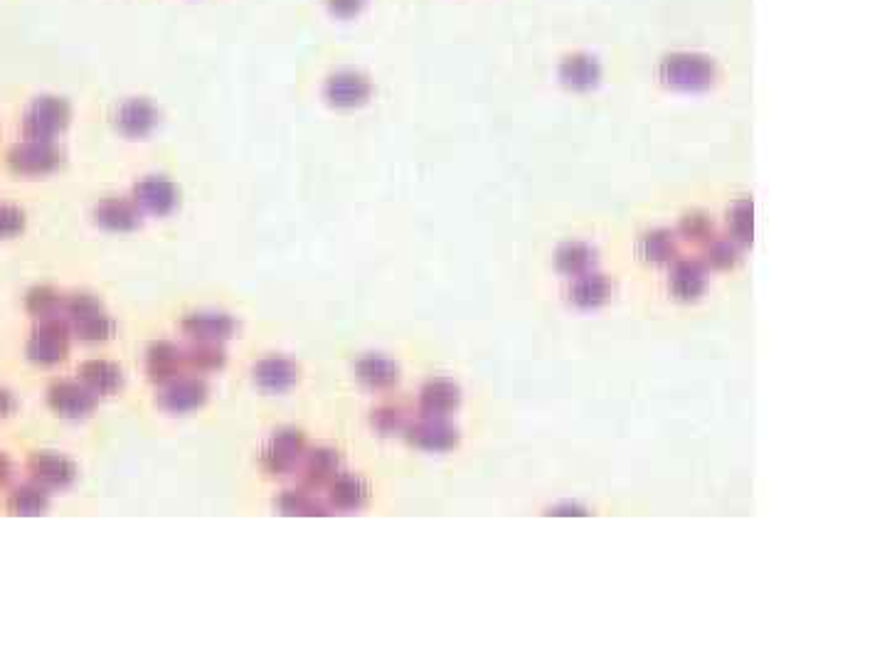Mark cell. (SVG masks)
I'll use <instances>...</instances> for the list:
<instances>
[{"instance_id": "cell-1", "label": "cell", "mask_w": 887, "mask_h": 665, "mask_svg": "<svg viewBox=\"0 0 887 665\" xmlns=\"http://www.w3.org/2000/svg\"><path fill=\"white\" fill-rule=\"evenodd\" d=\"M69 338H72V328L62 316L37 321L28 343H25V355L30 363L42 367L60 365L69 355Z\"/></svg>"}, {"instance_id": "cell-2", "label": "cell", "mask_w": 887, "mask_h": 665, "mask_svg": "<svg viewBox=\"0 0 887 665\" xmlns=\"http://www.w3.org/2000/svg\"><path fill=\"white\" fill-rule=\"evenodd\" d=\"M306 456V439L296 429H279L262 449V466L272 476H289Z\"/></svg>"}, {"instance_id": "cell-3", "label": "cell", "mask_w": 887, "mask_h": 665, "mask_svg": "<svg viewBox=\"0 0 887 665\" xmlns=\"http://www.w3.org/2000/svg\"><path fill=\"white\" fill-rule=\"evenodd\" d=\"M25 471H28L30 481L47 488V491H67L79 476L74 461H69L67 456L52 454V451H37V454L30 456Z\"/></svg>"}, {"instance_id": "cell-4", "label": "cell", "mask_w": 887, "mask_h": 665, "mask_svg": "<svg viewBox=\"0 0 887 665\" xmlns=\"http://www.w3.org/2000/svg\"><path fill=\"white\" fill-rule=\"evenodd\" d=\"M47 404L65 419H87L97 409L99 397L79 380H57L47 390Z\"/></svg>"}, {"instance_id": "cell-5", "label": "cell", "mask_w": 887, "mask_h": 665, "mask_svg": "<svg viewBox=\"0 0 887 665\" xmlns=\"http://www.w3.org/2000/svg\"><path fill=\"white\" fill-rule=\"evenodd\" d=\"M207 395H210V390H207L203 377L180 375L175 380L166 382V385H161L156 404L171 414H188L203 407L207 402Z\"/></svg>"}, {"instance_id": "cell-6", "label": "cell", "mask_w": 887, "mask_h": 665, "mask_svg": "<svg viewBox=\"0 0 887 665\" xmlns=\"http://www.w3.org/2000/svg\"><path fill=\"white\" fill-rule=\"evenodd\" d=\"M180 333L190 343H225L237 333V321L220 311H198L188 313L180 321Z\"/></svg>"}, {"instance_id": "cell-7", "label": "cell", "mask_w": 887, "mask_h": 665, "mask_svg": "<svg viewBox=\"0 0 887 665\" xmlns=\"http://www.w3.org/2000/svg\"><path fill=\"white\" fill-rule=\"evenodd\" d=\"M69 121V109L60 99H40L33 104L23 121V131L28 141H52Z\"/></svg>"}, {"instance_id": "cell-8", "label": "cell", "mask_w": 887, "mask_h": 665, "mask_svg": "<svg viewBox=\"0 0 887 665\" xmlns=\"http://www.w3.org/2000/svg\"><path fill=\"white\" fill-rule=\"evenodd\" d=\"M8 163L15 173L45 175L62 163V153L52 141H25L8 153Z\"/></svg>"}, {"instance_id": "cell-9", "label": "cell", "mask_w": 887, "mask_h": 665, "mask_svg": "<svg viewBox=\"0 0 887 665\" xmlns=\"http://www.w3.org/2000/svg\"><path fill=\"white\" fill-rule=\"evenodd\" d=\"M185 348L171 340H158L146 353V375L153 385H166L175 377L185 375Z\"/></svg>"}, {"instance_id": "cell-10", "label": "cell", "mask_w": 887, "mask_h": 665, "mask_svg": "<svg viewBox=\"0 0 887 665\" xmlns=\"http://www.w3.org/2000/svg\"><path fill=\"white\" fill-rule=\"evenodd\" d=\"M134 202L141 207V212H151V215H171L178 207L180 193L178 188L166 178H158V175H148V178L138 180L134 188Z\"/></svg>"}, {"instance_id": "cell-11", "label": "cell", "mask_w": 887, "mask_h": 665, "mask_svg": "<svg viewBox=\"0 0 887 665\" xmlns=\"http://www.w3.org/2000/svg\"><path fill=\"white\" fill-rule=\"evenodd\" d=\"M94 220L109 232H134L141 227V207L134 200L106 198L94 207Z\"/></svg>"}, {"instance_id": "cell-12", "label": "cell", "mask_w": 887, "mask_h": 665, "mask_svg": "<svg viewBox=\"0 0 887 665\" xmlns=\"http://www.w3.org/2000/svg\"><path fill=\"white\" fill-rule=\"evenodd\" d=\"M77 375L79 382L87 385L97 397L114 395V392L121 390V385H124V372H121V367L104 358H94L82 363L79 365Z\"/></svg>"}, {"instance_id": "cell-13", "label": "cell", "mask_w": 887, "mask_h": 665, "mask_svg": "<svg viewBox=\"0 0 887 665\" xmlns=\"http://www.w3.org/2000/svg\"><path fill=\"white\" fill-rule=\"evenodd\" d=\"M254 382L267 392H286L299 382V367L289 358L269 355L254 365Z\"/></svg>"}, {"instance_id": "cell-14", "label": "cell", "mask_w": 887, "mask_h": 665, "mask_svg": "<svg viewBox=\"0 0 887 665\" xmlns=\"http://www.w3.org/2000/svg\"><path fill=\"white\" fill-rule=\"evenodd\" d=\"M116 126L124 136L143 138L158 126V111L151 101L146 99H129L116 111Z\"/></svg>"}, {"instance_id": "cell-15", "label": "cell", "mask_w": 887, "mask_h": 665, "mask_svg": "<svg viewBox=\"0 0 887 665\" xmlns=\"http://www.w3.org/2000/svg\"><path fill=\"white\" fill-rule=\"evenodd\" d=\"M338 476V456L328 449H316L304 456L301 461V481L308 491L331 486L333 478Z\"/></svg>"}, {"instance_id": "cell-16", "label": "cell", "mask_w": 887, "mask_h": 665, "mask_svg": "<svg viewBox=\"0 0 887 665\" xmlns=\"http://www.w3.org/2000/svg\"><path fill=\"white\" fill-rule=\"evenodd\" d=\"M370 94L368 79L355 72H338L328 79L326 97L336 106H355L363 104Z\"/></svg>"}, {"instance_id": "cell-17", "label": "cell", "mask_w": 887, "mask_h": 665, "mask_svg": "<svg viewBox=\"0 0 887 665\" xmlns=\"http://www.w3.org/2000/svg\"><path fill=\"white\" fill-rule=\"evenodd\" d=\"M8 513L18 515V518H35V515L47 513L50 508V491L42 486H37L35 481L23 483V486L15 488L8 496Z\"/></svg>"}, {"instance_id": "cell-18", "label": "cell", "mask_w": 887, "mask_h": 665, "mask_svg": "<svg viewBox=\"0 0 887 665\" xmlns=\"http://www.w3.org/2000/svg\"><path fill=\"white\" fill-rule=\"evenodd\" d=\"M227 363V355L222 343H193L185 348V367L193 370L195 375H207V372L222 370Z\"/></svg>"}, {"instance_id": "cell-19", "label": "cell", "mask_w": 887, "mask_h": 665, "mask_svg": "<svg viewBox=\"0 0 887 665\" xmlns=\"http://www.w3.org/2000/svg\"><path fill=\"white\" fill-rule=\"evenodd\" d=\"M25 308H28V313L35 321L62 316V311H65V294H60L52 286H35L25 296Z\"/></svg>"}, {"instance_id": "cell-20", "label": "cell", "mask_w": 887, "mask_h": 665, "mask_svg": "<svg viewBox=\"0 0 887 665\" xmlns=\"http://www.w3.org/2000/svg\"><path fill=\"white\" fill-rule=\"evenodd\" d=\"M368 500V486L355 476H341L331 481V503L338 510H358Z\"/></svg>"}, {"instance_id": "cell-21", "label": "cell", "mask_w": 887, "mask_h": 665, "mask_svg": "<svg viewBox=\"0 0 887 665\" xmlns=\"http://www.w3.org/2000/svg\"><path fill=\"white\" fill-rule=\"evenodd\" d=\"M412 441L417 446H422V449H449L456 441V432L446 427V424L437 422V419H429V422L417 424L412 429Z\"/></svg>"}, {"instance_id": "cell-22", "label": "cell", "mask_w": 887, "mask_h": 665, "mask_svg": "<svg viewBox=\"0 0 887 665\" xmlns=\"http://www.w3.org/2000/svg\"><path fill=\"white\" fill-rule=\"evenodd\" d=\"M358 377L365 382L368 387H375V390H385V387H392L397 382V367L385 358H365L358 363Z\"/></svg>"}, {"instance_id": "cell-23", "label": "cell", "mask_w": 887, "mask_h": 665, "mask_svg": "<svg viewBox=\"0 0 887 665\" xmlns=\"http://www.w3.org/2000/svg\"><path fill=\"white\" fill-rule=\"evenodd\" d=\"M276 508L284 515H326V505L308 491H284L276 498Z\"/></svg>"}, {"instance_id": "cell-24", "label": "cell", "mask_w": 887, "mask_h": 665, "mask_svg": "<svg viewBox=\"0 0 887 665\" xmlns=\"http://www.w3.org/2000/svg\"><path fill=\"white\" fill-rule=\"evenodd\" d=\"M456 402H459V395H456V387L449 385V382H429L422 390V407L432 417L449 412L451 407H456Z\"/></svg>"}, {"instance_id": "cell-25", "label": "cell", "mask_w": 887, "mask_h": 665, "mask_svg": "<svg viewBox=\"0 0 887 665\" xmlns=\"http://www.w3.org/2000/svg\"><path fill=\"white\" fill-rule=\"evenodd\" d=\"M69 328H72L74 338L84 340V343H102V340H109L111 335H114L116 323H114V318L106 316V311H104V313H97V316L84 318V321L74 323V326H69Z\"/></svg>"}, {"instance_id": "cell-26", "label": "cell", "mask_w": 887, "mask_h": 665, "mask_svg": "<svg viewBox=\"0 0 887 665\" xmlns=\"http://www.w3.org/2000/svg\"><path fill=\"white\" fill-rule=\"evenodd\" d=\"M23 225H25V217L18 207H10V205L0 207V239L18 234L20 230H23Z\"/></svg>"}, {"instance_id": "cell-27", "label": "cell", "mask_w": 887, "mask_h": 665, "mask_svg": "<svg viewBox=\"0 0 887 665\" xmlns=\"http://www.w3.org/2000/svg\"><path fill=\"white\" fill-rule=\"evenodd\" d=\"M375 424L380 432H392V429L402 427V414L397 409H380L375 414Z\"/></svg>"}, {"instance_id": "cell-28", "label": "cell", "mask_w": 887, "mask_h": 665, "mask_svg": "<svg viewBox=\"0 0 887 665\" xmlns=\"http://www.w3.org/2000/svg\"><path fill=\"white\" fill-rule=\"evenodd\" d=\"M15 407H18V399H15L13 392H8L0 387V419L10 417V414L15 412Z\"/></svg>"}, {"instance_id": "cell-29", "label": "cell", "mask_w": 887, "mask_h": 665, "mask_svg": "<svg viewBox=\"0 0 887 665\" xmlns=\"http://www.w3.org/2000/svg\"><path fill=\"white\" fill-rule=\"evenodd\" d=\"M13 473H15L13 461H10L8 456H5L3 451H0V488H5L10 481H13Z\"/></svg>"}, {"instance_id": "cell-30", "label": "cell", "mask_w": 887, "mask_h": 665, "mask_svg": "<svg viewBox=\"0 0 887 665\" xmlns=\"http://www.w3.org/2000/svg\"><path fill=\"white\" fill-rule=\"evenodd\" d=\"M331 5L336 13H343V15H345V5H348V15H350V13H358V8L363 5V0H331Z\"/></svg>"}]
</instances>
